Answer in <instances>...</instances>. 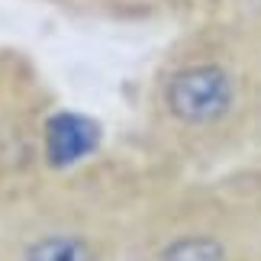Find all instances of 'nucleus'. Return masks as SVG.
Returning a JSON list of instances; mask_svg holds the SVG:
<instances>
[{
  "mask_svg": "<svg viewBox=\"0 0 261 261\" xmlns=\"http://www.w3.org/2000/svg\"><path fill=\"white\" fill-rule=\"evenodd\" d=\"M239 84L226 65L203 62L190 65L168 81L165 103L168 113L187 126H213L236 110Z\"/></svg>",
  "mask_w": 261,
  "mask_h": 261,
  "instance_id": "1",
  "label": "nucleus"
},
{
  "mask_svg": "<svg viewBox=\"0 0 261 261\" xmlns=\"http://www.w3.org/2000/svg\"><path fill=\"white\" fill-rule=\"evenodd\" d=\"M97 145V126L77 113H58L45 126V155L48 165L68 168Z\"/></svg>",
  "mask_w": 261,
  "mask_h": 261,
  "instance_id": "2",
  "label": "nucleus"
},
{
  "mask_svg": "<svg viewBox=\"0 0 261 261\" xmlns=\"http://www.w3.org/2000/svg\"><path fill=\"white\" fill-rule=\"evenodd\" d=\"M162 261H229V245L219 236L197 232L171 242L162 252Z\"/></svg>",
  "mask_w": 261,
  "mask_h": 261,
  "instance_id": "3",
  "label": "nucleus"
},
{
  "mask_svg": "<svg viewBox=\"0 0 261 261\" xmlns=\"http://www.w3.org/2000/svg\"><path fill=\"white\" fill-rule=\"evenodd\" d=\"M23 261H94V252H90L87 242H81V239L55 236V239H42L33 248H26Z\"/></svg>",
  "mask_w": 261,
  "mask_h": 261,
  "instance_id": "4",
  "label": "nucleus"
}]
</instances>
